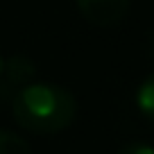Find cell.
I'll return each mask as SVG.
<instances>
[{
  "label": "cell",
  "mask_w": 154,
  "mask_h": 154,
  "mask_svg": "<svg viewBox=\"0 0 154 154\" xmlns=\"http://www.w3.org/2000/svg\"><path fill=\"white\" fill-rule=\"evenodd\" d=\"M14 120L32 134H57L72 125L77 100L68 88L50 82H32L11 97Z\"/></svg>",
  "instance_id": "cell-1"
},
{
  "label": "cell",
  "mask_w": 154,
  "mask_h": 154,
  "mask_svg": "<svg viewBox=\"0 0 154 154\" xmlns=\"http://www.w3.org/2000/svg\"><path fill=\"white\" fill-rule=\"evenodd\" d=\"M77 9L88 23L97 27H113L129 11L131 0H75Z\"/></svg>",
  "instance_id": "cell-2"
},
{
  "label": "cell",
  "mask_w": 154,
  "mask_h": 154,
  "mask_svg": "<svg viewBox=\"0 0 154 154\" xmlns=\"http://www.w3.org/2000/svg\"><path fill=\"white\" fill-rule=\"evenodd\" d=\"M34 75H36V66L32 59L25 54H14V57L5 59V70L0 75V91H14L16 95L23 86L34 82Z\"/></svg>",
  "instance_id": "cell-3"
},
{
  "label": "cell",
  "mask_w": 154,
  "mask_h": 154,
  "mask_svg": "<svg viewBox=\"0 0 154 154\" xmlns=\"http://www.w3.org/2000/svg\"><path fill=\"white\" fill-rule=\"evenodd\" d=\"M136 106L143 118L154 122V72L140 82L138 91H136Z\"/></svg>",
  "instance_id": "cell-4"
},
{
  "label": "cell",
  "mask_w": 154,
  "mask_h": 154,
  "mask_svg": "<svg viewBox=\"0 0 154 154\" xmlns=\"http://www.w3.org/2000/svg\"><path fill=\"white\" fill-rule=\"evenodd\" d=\"M0 154H32V147L18 134L9 129H0Z\"/></svg>",
  "instance_id": "cell-5"
},
{
  "label": "cell",
  "mask_w": 154,
  "mask_h": 154,
  "mask_svg": "<svg viewBox=\"0 0 154 154\" xmlns=\"http://www.w3.org/2000/svg\"><path fill=\"white\" fill-rule=\"evenodd\" d=\"M118 154H154V147L147 143H140V140H134V143H127L118 149Z\"/></svg>",
  "instance_id": "cell-6"
},
{
  "label": "cell",
  "mask_w": 154,
  "mask_h": 154,
  "mask_svg": "<svg viewBox=\"0 0 154 154\" xmlns=\"http://www.w3.org/2000/svg\"><path fill=\"white\" fill-rule=\"evenodd\" d=\"M2 70H5V59L0 57V75H2Z\"/></svg>",
  "instance_id": "cell-7"
}]
</instances>
